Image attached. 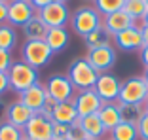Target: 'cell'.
Instances as JSON below:
<instances>
[{
	"instance_id": "obj_1",
	"label": "cell",
	"mask_w": 148,
	"mask_h": 140,
	"mask_svg": "<svg viewBox=\"0 0 148 140\" xmlns=\"http://www.w3.org/2000/svg\"><path fill=\"white\" fill-rule=\"evenodd\" d=\"M105 17L95 10V6H82L70 15V27H72L74 34L86 38L87 34H91L93 31H97L99 27H103Z\"/></svg>"
},
{
	"instance_id": "obj_2",
	"label": "cell",
	"mask_w": 148,
	"mask_h": 140,
	"mask_svg": "<svg viewBox=\"0 0 148 140\" xmlns=\"http://www.w3.org/2000/svg\"><path fill=\"white\" fill-rule=\"evenodd\" d=\"M8 80H10V89L19 93L27 91L29 87H32L34 83L40 82V74L38 68L27 65L23 61H13L12 68L8 70Z\"/></svg>"
},
{
	"instance_id": "obj_3",
	"label": "cell",
	"mask_w": 148,
	"mask_h": 140,
	"mask_svg": "<svg viewBox=\"0 0 148 140\" xmlns=\"http://www.w3.org/2000/svg\"><path fill=\"white\" fill-rule=\"evenodd\" d=\"M69 80L72 82L74 89L84 91V89H93L95 87V82L99 78V72L89 65L86 57H78L74 59L69 66V72H66Z\"/></svg>"
},
{
	"instance_id": "obj_4",
	"label": "cell",
	"mask_w": 148,
	"mask_h": 140,
	"mask_svg": "<svg viewBox=\"0 0 148 140\" xmlns=\"http://www.w3.org/2000/svg\"><path fill=\"white\" fill-rule=\"evenodd\" d=\"M148 101V85L143 76H131L123 80L120 87V97L116 102H125V104H137L144 106Z\"/></svg>"
},
{
	"instance_id": "obj_5",
	"label": "cell",
	"mask_w": 148,
	"mask_h": 140,
	"mask_svg": "<svg viewBox=\"0 0 148 140\" xmlns=\"http://www.w3.org/2000/svg\"><path fill=\"white\" fill-rule=\"evenodd\" d=\"M23 63L40 68V66L48 65L49 59L53 57V51L49 49V46L46 44V40H36V42H25L21 49Z\"/></svg>"
},
{
	"instance_id": "obj_6",
	"label": "cell",
	"mask_w": 148,
	"mask_h": 140,
	"mask_svg": "<svg viewBox=\"0 0 148 140\" xmlns=\"http://www.w3.org/2000/svg\"><path fill=\"white\" fill-rule=\"evenodd\" d=\"M36 15L48 25V29H66L72 13H70L66 4H63V2H51L49 6H46L40 12H36Z\"/></svg>"
},
{
	"instance_id": "obj_7",
	"label": "cell",
	"mask_w": 148,
	"mask_h": 140,
	"mask_svg": "<svg viewBox=\"0 0 148 140\" xmlns=\"http://www.w3.org/2000/svg\"><path fill=\"white\" fill-rule=\"evenodd\" d=\"M86 59L89 61V65L99 72V74H105L116 65V59H118V53L114 49L112 44H106V46H101L97 49H89L86 55Z\"/></svg>"
},
{
	"instance_id": "obj_8",
	"label": "cell",
	"mask_w": 148,
	"mask_h": 140,
	"mask_svg": "<svg viewBox=\"0 0 148 140\" xmlns=\"http://www.w3.org/2000/svg\"><path fill=\"white\" fill-rule=\"evenodd\" d=\"M46 89H48V95L51 99H55L57 102H66L70 99H74V85L66 74L49 76L48 82H46Z\"/></svg>"
},
{
	"instance_id": "obj_9",
	"label": "cell",
	"mask_w": 148,
	"mask_h": 140,
	"mask_svg": "<svg viewBox=\"0 0 148 140\" xmlns=\"http://www.w3.org/2000/svg\"><path fill=\"white\" fill-rule=\"evenodd\" d=\"M36 15V10L32 8L31 0H12L8 4V25L23 27Z\"/></svg>"
},
{
	"instance_id": "obj_10",
	"label": "cell",
	"mask_w": 148,
	"mask_h": 140,
	"mask_svg": "<svg viewBox=\"0 0 148 140\" xmlns=\"http://www.w3.org/2000/svg\"><path fill=\"white\" fill-rule=\"evenodd\" d=\"M51 127L53 121L49 118L42 114H34L23 127V135L29 140H51Z\"/></svg>"
},
{
	"instance_id": "obj_11",
	"label": "cell",
	"mask_w": 148,
	"mask_h": 140,
	"mask_svg": "<svg viewBox=\"0 0 148 140\" xmlns=\"http://www.w3.org/2000/svg\"><path fill=\"white\" fill-rule=\"evenodd\" d=\"M120 87H122V82L114 74L105 72V74H99L93 89H95V93L101 97L103 102H116L118 97H120Z\"/></svg>"
},
{
	"instance_id": "obj_12",
	"label": "cell",
	"mask_w": 148,
	"mask_h": 140,
	"mask_svg": "<svg viewBox=\"0 0 148 140\" xmlns=\"http://www.w3.org/2000/svg\"><path fill=\"white\" fill-rule=\"evenodd\" d=\"M74 104H76L78 118H86V116L97 114L105 102L101 101V97L95 93V89H84L74 95Z\"/></svg>"
},
{
	"instance_id": "obj_13",
	"label": "cell",
	"mask_w": 148,
	"mask_h": 140,
	"mask_svg": "<svg viewBox=\"0 0 148 140\" xmlns=\"http://www.w3.org/2000/svg\"><path fill=\"white\" fill-rule=\"evenodd\" d=\"M112 40L116 48L122 51H140V48H143V34H140L139 25H133L125 31L118 32Z\"/></svg>"
},
{
	"instance_id": "obj_14",
	"label": "cell",
	"mask_w": 148,
	"mask_h": 140,
	"mask_svg": "<svg viewBox=\"0 0 148 140\" xmlns=\"http://www.w3.org/2000/svg\"><path fill=\"white\" fill-rule=\"evenodd\" d=\"M48 97L49 95H48V89H46V83L38 82V83H34L32 87H29L27 91L19 93V101L29 110H32L36 114V112H40V108L44 106V102H46Z\"/></svg>"
},
{
	"instance_id": "obj_15",
	"label": "cell",
	"mask_w": 148,
	"mask_h": 140,
	"mask_svg": "<svg viewBox=\"0 0 148 140\" xmlns=\"http://www.w3.org/2000/svg\"><path fill=\"white\" fill-rule=\"evenodd\" d=\"M103 25H105V29L108 31V34L114 38L118 32H122V31H125V29H129V27L137 25V21L131 17V15H127L125 10H120V12H114V13H110V15H106Z\"/></svg>"
},
{
	"instance_id": "obj_16",
	"label": "cell",
	"mask_w": 148,
	"mask_h": 140,
	"mask_svg": "<svg viewBox=\"0 0 148 140\" xmlns=\"http://www.w3.org/2000/svg\"><path fill=\"white\" fill-rule=\"evenodd\" d=\"M32 116H34V112L27 108L19 99L13 101V102H10L8 108H6V121H10L12 125H15V127H19V129L25 127Z\"/></svg>"
},
{
	"instance_id": "obj_17",
	"label": "cell",
	"mask_w": 148,
	"mask_h": 140,
	"mask_svg": "<svg viewBox=\"0 0 148 140\" xmlns=\"http://www.w3.org/2000/svg\"><path fill=\"white\" fill-rule=\"evenodd\" d=\"M97 116H99V119H101V123H103V127H105L106 133H110L116 125L122 123L120 110H118L116 102H105V104L101 106V110L97 112Z\"/></svg>"
},
{
	"instance_id": "obj_18",
	"label": "cell",
	"mask_w": 148,
	"mask_h": 140,
	"mask_svg": "<svg viewBox=\"0 0 148 140\" xmlns=\"http://www.w3.org/2000/svg\"><path fill=\"white\" fill-rule=\"evenodd\" d=\"M51 121L57 123H66V125H72V123L78 121V112H76V104H74V99L66 102H59L51 116Z\"/></svg>"
},
{
	"instance_id": "obj_19",
	"label": "cell",
	"mask_w": 148,
	"mask_h": 140,
	"mask_svg": "<svg viewBox=\"0 0 148 140\" xmlns=\"http://www.w3.org/2000/svg\"><path fill=\"white\" fill-rule=\"evenodd\" d=\"M46 44L49 46L53 53H61L69 48L70 44V34L66 29H49L46 34Z\"/></svg>"
},
{
	"instance_id": "obj_20",
	"label": "cell",
	"mask_w": 148,
	"mask_h": 140,
	"mask_svg": "<svg viewBox=\"0 0 148 140\" xmlns=\"http://www.w3.org/2000/svg\"><path fill=\"white\" fill-rule=\"evenodd\" d=\"M78 123H80V127L84 129L86 136H89L93 140H103V136L106 135V131H105V127H103V123H101L97 114L86 116V118H78Z\"/></svg>"
},
{
	"instance_id": "obj_21",
	"label": "cell",
	"mask_w": 148,
	"mask_h": 140,
	"mask_svg": "<svg viewBox=\"0 0 148 140\" xmlns=\"http://www.w3.org/2000/svg\"><path fill=\"white\" fill-rule=\"evenodd\" d=\"M23 29V36H25L27 42H36V40H46V34H48V25L42 21V19L38 17V15H34V17L31 19V21L27 23V25L21 27Z\"/></svg>"
},
{
	"instance_id": "obj_22",
	"label": "cell",
	"mask_w": 148,
	"mask_h": 140,
	"mask_svg": "<svg viewBox=\"0 0 148 140\" xmlns=\"http://www.w3.org/2000/svg\"><path fill=\"white\" fill-rule=\"evenodd\" d=\"M118 110H120V118L123 123H131V125H137L139 119L144 114V106H137V104H125V102H116Z\"/></svg>"
},
{
	"instance_id": "obj_23",
	"label": "cell",
	"mask_w": 148,
	"mask_h": 140,
	"mask_svg": "<svg viewBox=\"0 0 148 140\" xmlns=\"http://www.w3.org/2000/svg\"><path fill=\"white\" fill-rule=\"evenodd\" d=\"M110 140H139V133H137V125L131 123H120L110 131Z\"/></svg>"
},
{
	"instance_id": "obj_24",
	"label": "cell",
	"mask_w": 148,
	"mask_h": 140,
	"mask_svg": "<svg viewBox=\"0 0 148 140\" xmlns=\"http://www.w3.org/2000/svg\"><path fill=\"white\" fill-rule=\"evenodd\" d=\"M84 40H86L87 49H97V48H101V46L110 44L112 36L108 34V31H106V29H105V25H103V27H99L97 31H93L91 34H87Z\"/></svg>"
},
{
	"instance_id": "obj_25",
	"label": "cell",
	"mask_w": 148,
	"mask_h": 140,
	"mask_svg": "<svg viewBox=\"0 0 148 140\" xmlns=\"http://www.w3.org/2000/svg\"><path fill=\"white\" fill-rule=\"evenodd\" d=\"M17 44V32L12 25L4 23L0 25V49H6V51H12Z\"/></svg>"
},
{
	"instance_id": "obj_26",
	"label": "cell",
	"mask_w": 148,
	"mask_h": 140,
	"mask_svg": "<svg viewBox=\"0 0 148 140\" xmlns=\"http://www.w3.org/2000/svg\"><path fill=\"white\" fill-rule=\"evenodd\" d=\"M93 4H95L97 12H99L103 17H106V15H110V13H114V12L123 10L125 0H93Z\"/></svg>"
},
{
	"instance_id": "obj_27",
	"label": "cell",
	"mask_w": 148,
	"mask_h": 140,
	"mask_svg": "<svg viewBox=\"0 0 148 140\" xmlns=\"http://www.w3.org/2000/svg\"><path fill=\"white\" fill-rule=\"evenodd\" d=\"M127 15L135 19V21H140L143 15L146 13L148 6H146V0H125V6H123Z\"/></svg>"
},
{
	"instance_id": "obj_28",
	"label": "cell",
	"mask_w": 148,
	"mask_h": 140,
	"mask_svg": "<svg viewBox=\"0 0 148 140\" xmlns=\"http://www.w3.org/2000/svg\"><path fill=\"white\" fill-rule=\"evenodd\" d=\"M23 129L12 125L10 121L0 123V140H21L23 138Z\"/></svg>"
},
{
	"instance_id": "obj_29",
	"label": "cell",
	"mask_w": 148,
	"mask_h": 140,
	"mask_svg": "<svg viewBox=\"0 0 148 140\" xmlns=\"http://www.w3.org/2000/svg\"><path fill=\"white\" fill-rule=\"evenodd\" d=\"M69 133H70V125L53 121V127H51V140H66V138H69Z\"/></svg>"
},
{
	"instance_id": "obj_30",
	"label": "cell",
	"mask_w": 148,
	"mask_h": 140,
	"mask_svg": "<svg viewBox=\"0 0 148 140\" xmlns=\"http://www.w3.org/2000/svg\"><path fill=\"white\" fill-rule=\"evenodd\" d=\"M57 104H59V102H57L55 99L48 97V99H46V102H44V106L40 108V112H36V114H42V116H46V118L51 119V116H53V112H55Z\"/></svg>"
},
{
	"instance_id": "obj_31",
	"label": "cell",
	"mask_w": 148,
	"mask_h": 140,
	"mask_svg": "<svg viewBox=\"0 0 148 140\" xmlns=\"http://www.w3.org/2000/svg\"><path fill=\"white\" fill-rule=\"evenodd\" d=\"M13 59H12V51H6V49H0V72H6L12 68Z\"/></svg>"
},
{
	"instance_id": "obj_32",
	"label": "cell",
	"mask_w": 148,
	"mask_h": 140,
	"mask_svg": "<svg viewBox=\"0 0 148 140\" xmlns=\"http://www.w3.org/2000/svg\"><path fill=\"white\" fill-rule=\"evenodd\" d=\"M137 133H139V140H148V112H144L143 118L139 119Z\"/></svg>"
},
{
	"instance_id": "obj_33",
	"label": "cell",
	"mask_w": 148,
	"mask_h": 140,
	"mask_svg": "<svg viewBox=\"0 0 148 140\" xmlns=\"http://www.w3.org/2000/svg\"><path fill=\"white\" fill-rule=\"evenodd\" d=\"M84 138H87V136L84 133V129L80 127V123L78 121L72 123L70 125V133H69V140H84Z\"/></svg>"
},
{
	"instance_id": "obj_34",
	"label": "cell",
	"mask_w": 148,
	"mask_h": 140,
	"mask_svg": "<svg viewBox=\"0 0 148 140\" xmlns=\"http://www.w3.org/2000/svg\"><path fill=\"white\" fill-rule=\"evenodd\" d=\"M6 91H10V80L6 72H0V95H4Z\"/></svg>"
},
{
	"instance_id": "obj_35",
	"label": "cell",
	"mask_w": 148,
	"mask_h": 140,
	"mask_svg": "<svg viewBox=\"0 0 148 140\" xmlns=\"http://www.w3.org/2000/svg\"><path fill=\"white\" fill-rule=\"evenodd\" d=\"M51 2H55V0H31V4L32 8L36 10V12H40L42 8H46V6H49Z\"/></svg>"
},
{
	"instance_id": "obj_36",
	"label": "cell",
	"mask_w": 148,
	"mask_h": 140,
	"mask_svg": "<svg viewBox=\"0 0 148 140\" xmlns=\"http://www.w3.org/2000/svg\"><path fill=\"white\" fill-rule=\"evenodd\" d=\"M139 57H140V63H143L144 70H146V68H148V46H143V48H140Z\"/></svg>"
},
{
	"instance_id": "obj_37",
	"label": "cell",
	"mask_w": 148,
	"mask_h": 140,
	"mask_svg": "<svg viewBox=\"0 0 148 140\" xmlns=\"http://www.w3.org/2000/svg\"><path fill=\"white\" fill-rule=\"evenodd\" d=\"M8 23V4L0 2V25Z\"/></svg>"
},
{
	"instance_id": "obj_38",
	"label": "cell",
	"mask_w": 148,
	"mask_h": 140,
	"mask_svg": "<svg viewBox=\"0 0 148 140\" xmlns=\"http://www.w3.org/2000/svg\"><path fill=\"white\" fill-rule=\"evenodd\" d=\"M6 108H8V104L4 102V99L0 97V123L6 121Z\"/></svg>"
},
{
	"instance_id": "obj_39",
	"label": "cell",
	"mask_w": 148,
	"mask_h": 140,
	"mask_svg": "<svg viewBox=\"0 0 148 140\" xmlns=\"http://www.w3.org/2000/svg\"><path fill=\"white\" fill-rule=\"evenodd\" d=\"M140 34H143V46H148V25H139Z\"/></svg>"
},
{
	"instance_id": "obj_40",
	"label": "cell",
	"mask_w": 148,
	"mask_h": 140,
	"mask_svg": "<svg viewBox=\"0 0 148 140\" xmlns=\"http://www.w3.org/2000/svg\"><path fill=\"white\" fill-rule=\"evenodd\" d=\"M139 25H148V10H146V13L143 15V19H140V23Z\"/></svg>"
},
{
	"instance_id": "obj_41",
	"label": "cell",
	"mask_w": 148,
	"mask_h": 140,
	"mask_svg": "<svg viewBox=\"0 0 148 140\" xmlns=\"http://www.w3.org/2000/svg\"><path fill=\"white\" fill-rule=\"evenodd\" d=\"M143 78H144V82H146V85H148V68L144 70V74H143Z\"/></svg>"
},
{
	"instance_id": "obj_42",
	"label": "cell",
	"mask_w": 148,
	"mask_h": 140,
	"mask_svg": "<svg viewBox=\"0 0 148 140\" xmlns=\"http://www.w3.org/2000/svg\"><path fill=\"white\" fill-rule=\"evenodd\" d=\"M144 112H148V101L144 102Z\"/></svg>"
},
{
	"instance_id": "obj_43",
	"label": "cell",
	"mask_w": 148,
	"mask_h": 140,
	"mask_svg": "<svg viewBox=\"0 0 148 140\" xmlns=\"http://www.w3.org/2000/svg\"><path fill=\"white\" fill-rule=\"evenodd\" d=\"M55 2H63V4H66V2H69V0H55Z\"/></svg>"
},
{
	"instance_id": "obj_44",
	"label": "cell",
	"mask_w": 148,
	"mask_h": 140,
	"mask_svg": "<svg viewBox=\"0 0 148 140\" xmlns=\"http://www.w3.org/2000/svg\"><path fill=\"white\" fill-rule=\"evenodd\" d=\"M0 2H4V4H10V2H12V0H0Z\"/></svg>"
},
{
	"instance_id": "obj_45",
	"label": "cell",
	"mask_w": 148,
	"mask_h": 140,
	"mask_svg": "<svg viewBox=\"0 0 148 140\" xmlns=\"http://www.w3.org/2000/svg\"><path fill=\"white\" fill-rule=\"evenodd\" d=\"M21 140H29V138H27V136H23V138H21Z\"/></svg>"
},
{
	"instance_id": "obj_46",
	"label": "cell",
	"mask_w": 148,
	"mask_h": 140,
	"mask_svg": "<svg viewBox=\"0 0 148 140\" xmlns=\"http://www.w3.org/2000/svg\"><path fill=\"white\" fill-rule=\"evenodd\" d=\"M84 140H93V138H89V136H87V138H84Z\"/></svg>"
},
{
	"instance_id": "obj_47",
	"label": "cell",
	"mask_w": 148,
	"mask_h": 140,
	"mask_svg": "<svg viewBox=\"0 0 148 140\" xmlns=\"http://www.w3.org/2000/svg\"><path fill=\"white\" fill-rule=\"evenodd\" d=\"M86 2H93V0H86Z\"/></svg>"
},
{
	"instance_id": "obj_48",
	"label": "cell",
	"mask_w": 148,
	"mask_h": 140,
	"mask_svg": "<svg viewBox=\"0 0 148 140\" xmlns=\"http://www.w3.org/2000/svg\"><path fill=\"white\" fill-rule=\"evenodd\" d=\"M146 6H148V0H146Z\"/></svg>"
},
{
	"instance_id": "obj_49",
	"label": "cell",
	"mask_w": 148,
	"mask_h": 140,
	"mask_svg": "<svg viewBox=\"0 0 148 140\" xmlns=\"http://www.w3.org/2000/svg\"><path fill=\"white\" fill-rule=\"evenodd\" d=\"M66 140H69V138H66Z\"/></svg>"
},
{
	"instance_id": "obj_50",
	"label": "cell",
	"mask_w": 148,
	"mask_h": 140,
	"mask_svg": "<svg viewBox=\"0 0 148 140\" xmlns=\"http://www.w3.org/2000/svg\"><path fill=\"white\" fill-rule=\"evenodd\" d=\"M108 140H110V138H108Z\"/></svg>"
}]
</instances>
